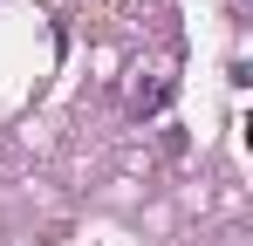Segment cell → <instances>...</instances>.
<instances>
[{"label":"cell","instance_id":"6da1fadb","mask_svg":"<svg viewBox=\"0 0 253 246\" xmlns=\"http://www.w3.org/2000/svg\"><path fill=\"white\" fill-rule=\"evenodd\" d=\"M171 96H178V76L171 69H144V76L130 82V117H158Z\"/></svg>","mask_w":253,"mask_h":246}]
</instances>
